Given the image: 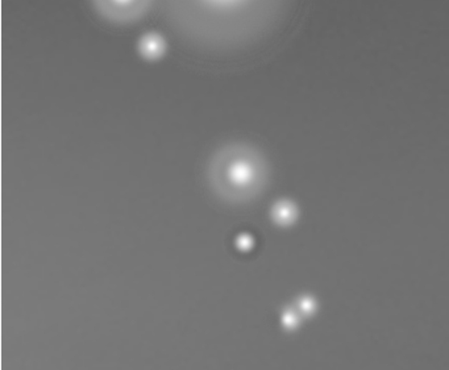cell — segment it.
Returning a JSON list of instances; mask_svg holds the SVG:
<instances>
[{
  "label": "cell",
  "mask_w": 449,
  "mask_h": 370,
  "mask_svg": "<svg viewBox=\"0 0 449 370\" xmlns=\"http://www.w3.org/2000/svg\"><path fill=\"white\" fill-rule=\"evenodd\" d=\"M149 0H97L100 11L112 20L127 21L140 14L147 9Z\"/></svg>",
  "instance_id": "obj_1"
}]
</instances>
